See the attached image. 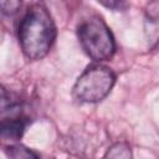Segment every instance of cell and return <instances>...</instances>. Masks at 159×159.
<instances>
[{"mask_svg": "<svg viewBox=\"0 0 159 159\" xmlns=\"http://www.w3.org/2000/svg\"><path fill=\"white\" fill-rule=\"evenodd\" d=\"M144 31L152 47H159V1H153L147 6Z\"/></svg>", "mask_w": 159, "mask_h": 159, "instance_id": "cell-4", "label": "cell"}, {"mask_svg": "<svg viewBox=\"0 0 159 159\" xmlns=\"http://www.w3.org/2000/svg\"><path fill=\"white\" fill-rule=\"evenodd\" d=\"M78 41L83 51L97 62L109 60L116 51L114 37L102 17L93 15L77 27Z\"/></svg>", "mask_w": 159, "mask_h": 159, "instance_id": "cell-2", "label": "cell"}, {"mask_svg": "<svg viewBox=\"0 0 159 159\" xmlns=\"http://www.w3.org/2000/svg\"><path fill=\"white\" fill-rule=\"evenodd\" d=\"M102 159H133L130 147L127 143L118 142L108 148Z\"/></svg>", "mask_w": 159, "mask_h": 159, "instance_id": "cell-5", "label": "cell"}, {"mask_svg": "<svg viewBox=\"0 0 159 159\" xmlns=\"http://www.w3.org/2000/svg\"><path fill=\"white\" fill-rule=\"evenodd\" d=\"M99 4L111 9V10H114V11L124 10L127 7V2H124V1H112V0H109V1H99Z\"/></svg>", "mask_w": 159, "mask_h": 159, "instance_id": "cell-8", "label": "cell"}, {"mask_svg": "<svg viewBox=\"0 0 159 159\" xmlns=\"http://www.w3.org/2000/svg\"><path fill=\"white\" fill-rule=\"evenodd\" d=\"M7 159H39L37 155L25 145L15 144L5 148Z\"/></svg>", "mask_w": 159, "mask_h": 159, "instance_id": "cell-6", "label": "cell"}, {"mask_svg": "<svg viewBox=\"0 0 159 159\" xmlns=\"http://www.w3.org/2000/svg\"><path fill=\"white\" fill-rule=\"evenodd\" d=\"M56 39V26L46 6L31 5L19 25V42L24 55L32 61L45 57Z\"/></svg>", "mask_w": 159, "mask_h": 159, "instance_id": "cell-1", "label": "cell"}, {"mask_svg": "<svg viewBox=\"0 0 159 159\" xmlns=\"http://www.w3.org/2000/svg\"><path fill=\"white\" fill-rule=\"evenodd\" d=\"M1 6V11L5 15H12L15 12H17L19 7L21 6V1H16V0H10V1H1L0 2Z\"/></svg>", "mask_w": 159, "mask_h": 159, "instance_id": "cell-7", "label": "cell"}, {"mask_svg": "<svg viewBox=\"0 0 159 159\" xmlns=\"http://www.w3.org/2000/svg\"><path fill=\"white\" fill-rule=\"evenodd\" d=\"M116 83L114 72L103 65H91L77 78L72 93L83 103H97L104 99Z\"/></svg>", "mask_w": 159, "mask_h": 159, "instance_id": "cell-3", "label": "cell"}]
</instances>
